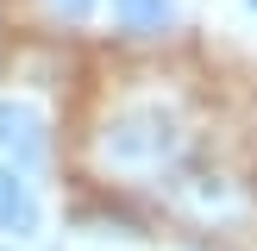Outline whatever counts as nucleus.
<instances>
[{
	"label": "nucleus",
	"mask_w": 257,
	"mask_h": 251,
	"mask_svg": "<svg viewBox=\"0 0 257 251\" xmlns=\"http://www.w3.org/2000/svg\"><path fill=\"white\" fill-rule=\"evenodd\" d=\"M38 226H44V207H38V188L25 182V170L0 163V238L25 245V238H38Z\"/></svg>",
	"instance_id": "obj_4"
},
{
	"label": "nucleus",
	"mask_w": 257,
	"mask_h": 251,
	"mask_svg": "<svg viewBox=\"0 0 257 251\" xmlns=\"http://www.w3.org/2000/svg\"><path fill=\"white\" fill-rule=\"evenodd\" d=\"M50 157V132H44V113L32 100H0V163L13 170H38Z\"/></svg>",
	"instance_id": "obj_3"
},
{
	"label": "nucleus",
	"mask_w": 257,
	"mask_h": 251,
	"mask_svg": "<svg viewBox=\"0 0 257 251\" xmlns=\"http://www.w3.org/2000/svg\"><path fill=\"white\" fill-rule=\"evenodd\" d=\"M157 188L170 195V207L182 213L188 226H201V232H232V226H245L257 213L251 188L238 182V176H226V170H170V176H157Z\"/></svg>",
	"instance_id": "obj_2"
},
{
	"label": "nucleus",
	"mask_w": 257,
	"mask_h": 251,
	"mask_svg": "<svg viewBox=\"0 0 257 251\" xmlns=\"http://www.w3.org/2000/svg\"><path fill=\"white\" fill-rule=\"evenodd\" d=\"M113 25L125 38H163L176 25V0H113Z\"/></svg>",
	"instance_id": "obj_5"
},
{
	"label": "nucleus",
	"mask_w": 257,
	"mask_h": 251,
	"mask_svg": "<svg viewBox=\"0 0 257 251\" xmlns=\"http://www.w3.org/2000/svg\"><path fill=\"white\" fill-rule=\"evenodd\" d=\"M44 13H50V19H63V25H82L88 13H94V0H44Z\"/></svg>",
	"instance_id": "obj_6"
},
{
	"label": "nucleus",
	"mask_w": 257,
	"mask_h": 251,
	"mask_svg": "<svg viewBox=\"0 0 257 251\" xmlns=\"http://www.w3.org/2000/svg\"><path fill=\"white\" fill-rule=\"evenodd\" d=\"M182 151H188V132L170 100H125L94 132V170L119 176V182H151V176H170Z\"/></svg>",
	"instance_id": "obj_1"
},
{
	"label": "nucleus",
	"mask_w": 257,
	"mask_h": 251,
	"mask_svg": "<svg viewBox=\"0 0 257 251\" xmlns=\"http://www.w3.org/2000/svg\"><path fill=\"white\" fill-rule=\"evenodd\" d=\"M245 7H251V13H257V0H245Z\"/></svg>",
	"instance_id": "obj_7"
}]
</instances>
